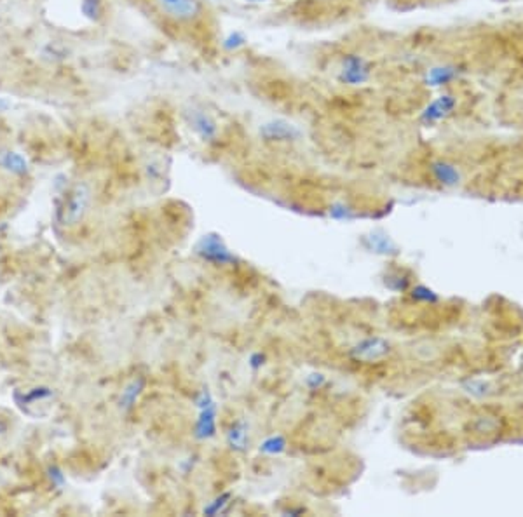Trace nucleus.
<instances>
[{"label": "nucleus", "instance_id": "obj_18", "mask_svg": "<svg viewBox=\"0 0 523 517\" xmlns=\"http://www.w3.org/2000/svg\"><path fill=\"white\" fill-rule=\"evenodd\" d=\"M263 363H265V356H263L262 352H255L253 356L250 357V366L253 368V369L262 368Z\"/></svg>", "mask_w": 523, "mask_h": 517}, {"label": "nucleus", "instance_id": "obj_5", "mask_svg": "<svg viewBox=\"0 0 523 517\" xmlns=\"http://www.w3.org/2000/svg\"><path fill=\"white\" fill-rule=\"evenodd\" d=\"M196 255L199 256L204 262L213 263L216 267H226V265H234L238 262V258L234 256V252L226 246L220 235L216 234H208L203 235L199 239V242L196 244Z\"/></svg>", "mask_w": 523, "mask_h": 517}, {"label": "nucleus", "instance_id": "obj_10", "mask_svg": "<svg viewBox=\"0 0 523 517\" xmlns=\"http://www.w3.org/2000/svg\"><path fill=\"white\" fill-rule=\"evenodd\" d=\"M194 435L201 441H206L216 435V403H209L208 406L199 407V417H197Z\"/></svg>", "mask_w": 523, "mask_h": 517}, {"label": "nucleus", "instance_id": "obj_3", "mask_svg": "<svg viewBox=\"0 0 523 517\" xmlns=\"http://www.w3.org/2000/svg\"><path fill=\"white\" fill-rule=\"evenodd\" d=\"M89 204H91V190L86 183H77L67 193L60 211H58L60 223L65 227H73V225L80 223L83 218L86 216Z\"/></svg>", "mask_w": 523, "mask_h": 517}, {"label": "nucleus", "instance_id": "obj_1", "mask_svg": "<svg viewBox=\"0 0 523 517\" xmlns=\"http://www.w3.org/2000/svg\"><path fill=\"white\" fill-rule=\"evenodd\" d=\"M374 75V65L368 58L358 53H346L339 61L337 80L347 87H361L370 82Z\"/></svg>", "mask_w": 523, "mask_h": 517}, {"label": "nucleus", "instance_id": "obj_15", "mask_svg": "<svg viewBox=\"0 0 523 517\" xmlns=\"http://www.w3.org/2000/svg\"><path fill=\"white\" fill-rule=\"evenodd\" d=\"M232 505V495L231 493H222V495L216 496L215 500H211L209 503L204 507V514L206 516H218V514H226L228 511V507Z\"/></svg>", "mask_w": 523, "mask_h": 517}, {"label": "nucleus", "instance_id": "obj_17", "mask_svg": "<svg viewBox=\"0 0 523 517\" xmlns=\"http://www.w3.org/2000/svg\"><path fill=\"white\" fill-rule=\"evenodd\" d=\"M330 216L337 218V220H344V218L349 220L351 218V211L344 204H333L330 208Z\"/></svg>", "mask_w": 523, "mask_h": 517}, {"label": "nucleus", "instance_id": "obj_4", "mask_svg": "<svg viewBox=\"0 0 523 517\" xmlns=\"http://www.w3.org/2000/svg\"><path fill=\"white\" fill-rule=\"evenodd\" d=\"M185 122L191 127V131L203 143H211L218 138L220 127L216 119L199 105H189L185 108Z\"/></svg>", "mask_w": 523, "mask_h": 517}, {"label": "nucleus", "instance_id": "obj_2", "mask_svg": "<svg viewBox=\"0 0 523 517\" xmlns=\"http://www.w3.org/2000/svg\"><path fill=\"white\" fill-rule=\"evenodd\" d=\"M156 9L176 25H192L203 18L204 6L201 0H152Z\"/></svg>", "mask_w": 523, "mask_h": 517}, {"label": "nucleus", "instance_id": "obj_16", "mask_svg": "<svg viewBox=\"0 0 523 517\" xmlns=\"http://www.w3.org/2000/svg\"><path fill=\"white\" fill-rule=\"evenodd\" d=\"M286 446H288V442H286V439L282 435H270V437H267L260 444V453L274 457V454H281L286 449Z\"/></svg>", "mask_w": 523, "mask_h": 517}, {"label": "nucleus", "instance_id": "obj_14", "mask_svg": "<svg viewBox=\"0 0 523 517\" xmlns=\"http://www.w3.org/2000/svg\"><path fill=\"white\" fill-rule=\"evenodd\" d=\"M143 387H145V380L138 378V380H133V382H131L126 388H124L122 398H121V407H122V410L127 411V410H131V407L134 406L138 395L142 394Z\"/></svg>", "mask_w": 523, "mask_h": 517}, {"label": "nucleus", "instance_id": "obj_12", "mask_svg": "<svg viewBox=\"0 0 523 517\" xmlns=\"http://www.w3.org/2000/svg\"><path fill=\"white\" fill-rule=\"evenodd\" d=\"M0 167L14 176H25L28 173V162L18 151H4L0 154Z\"/></svg>", "mask_w": 523, "mask_h": 517}, {"label": "nucleus", "instance_id": "obj_21", "mask_svg": "<svg viewBox=\"0 0 523 517\" xmlns=\"http://www.w3.org/2000/svg\"><path fill=\"white\" fill-rule=\"evenodd\" d=\"M244 2H248V4H263V2H267V0H244Z\"/></svg>", "mask_w": 523, "mask_h": 517}, {"label": "nucleus", "instance_id": "obj_13", "mask_svg": "<svg viewBox=\"0 0 523 517\" xmlns=\"http://www.w3.org/2000/svg\"><path fill=\"white\" fill-rule=\"evenodd\" d=\"M248 441H250V439H248V425L243 422V420H239V422H236L234 425L228 429L227 444L232 451L243 453V451H246Z\"/></svg>", "mask_w": 523, "mask_h": 517}, {"label": "nucleus", "instance_id": "obj_7", "mask_svg": "<svg viewBox=\"0 0 523 517\" xmlns=\"http://www.w3.org/2000/svg\"><path fill=\"white\" fill-rule=\"evenodd\" d=\"M260 136L269 143H292L302 138V131L288 120L274 119L262 124Z\"/></svg>", "mask_w": 523, "mask_h": 517}, {"label": "nucleus", "instance_id": "obj_11", "mask_svg": "<svg viewBox=\"0 0 523 517\" xmlns=\"http://www.w3.org/2000/svg\"><path fill=\"white\" fill-rule=\"evenodd\" d=\"M431 173L438 183H441L445 186H455L460 181V171L447 161L433 162Z\"/></svg>", "mask_w": 523, "mask_h": 517}, {"label": "nucleus", "instance_id": "obj_9", "mask_svg": "<svg viewBox=\"0 0 523 517\" xmlns=\"http://www.w3.org/2000/svg\"><path fill=\"white\" fill-rule=\"evenodd\" d=\"M389 353V343L381 340V338H368V340L361 341L351 348L349 356L354 361H361V363H374V361L382 359L384 356Z\"/></svg>", "mask_w": 523, "mask_h": 517}, {"label": "nucleus", "instance_id": "obj_20", "mask_svg": "<svg viewBox=\"0 0 523 517\" xmlns=\"http://www.w3.org/2000/svg\"><path fill=\"white\" fill-rule=\"evenodd\" d=\"M304 512H305V508L298 507V508H288V511H286L285 514H290V516H300V514H304Z\"/></svg>", "mask_w": 523, "mask_h": 517}, {"label": "nucleus", "instance_id": "obj_8", "mask_svg": "<svg viewBox=\"0 0 523 517\" xmlns=\"http://www.w3.org/2000/svg\"><path fill=\"white\" fill-rule=\"evenodd\" d=\"M464 73L463 67L455 63H443V65H436V67H431L428 72L424 73V79L422 82L424 85L431 89H440V87H447L452 82L460 79V75Z\"/></svg>", "mask_w": 523, "mask_h": 517}, {"label": "nucleus", "instance_id": "obj_19", "mask_svg": "<svg viewBox=\"0 0 523 517\" xmlns=\"http://www.w3.org/2000/svg\"><path fill=\"white\" fill-rule=\"evenodd\" d=\"M307 383H309V387L316 390V388H319L321 385H324V376L323 375H311L307 378Z\"/></svg>", "mask_w": 523, "mask_h": 517}, {"label": "nucleus", "instance_id": "obj_6", "mask_svg": "<svg viewBox=\"0 0 523 517\" xmlns=\"http://www.w3.org/2000/svg\"><path fill=\"white\" fill-rule=\"evenodd\" d=\"M457 105H459V100H457L455 95L443 92V95H440L438 98L426 105V108L418 115V120L424 126H436V124L443 122V120H447L455 114Z\"/></svg>", "mask_w": 523, "mask_h": 517}]
</instances>
